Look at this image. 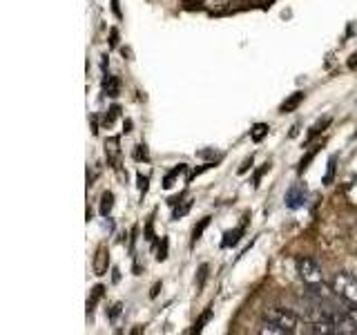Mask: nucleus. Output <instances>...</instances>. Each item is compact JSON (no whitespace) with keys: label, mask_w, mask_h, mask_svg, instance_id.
Segmentation results:
<instances>
[{"label":"nucleus","mask_w":357,"mask_h":335,"mask_svg":"<svg viewBox=\"0 0 357 335\" xmlns=\"http://www.w3.org/2000/svg\"><path fill=\"white\" fill-rule=\"evenodd\" d=\"M333 290L346 304L357 306V277L349 271H340L333 275Z\"/></svg>","instance_id":"f257e3e1"},{"label":"nucleus","mask_w":357,"mask_h":335,"mask_svg":"<svg viewBox=\"0 0 357 335\" xmlns=\"http://www.w3.org/2000/svg\"><path fill=\"white\" fill-rule=\"evenodd\" d=\"M264 320H271L275 324H279L286 333H295L297 327H299V318L295 315L290 308H284V306H271L264 311Z\"/></svg>","instance_id":"f03ea898"},{"label":"nucleus","mask_w":357,"mask_h":335,"mask_svg":"<svg viewBox=\"0 0 357 335\" xmlns=\"http://www.w3.org/2000/svg\"><path fill=\"white\" fill-rule=\"evenodd\" d=\"M107 248L105 246H98V251H96V257H94V271L96 275H105L107 271V264H109V257H107Z\"/></svg>","instance_id":"7ed1b4c3"},{"label":"nucleus","mask_w":357,"mask_h":335,"mask_svg":"<svg viewBox=\"0 0 357 335\" xmlns=\"http://www.w3.org/2000/svg\"><path fill=\"white\" fill-rule=\"evenodd\" d=\"M306 204V193L301 188H293V190H288V195H286V206L288 208H299V206H304Z\"/></svg>","instance_id":"20e7f679"},{"label":"nucleus","mask_w":357,"mask_h":335,"mask_svg":"<svg viewBox=\"0 0 357 335\" xmlns=\"http://www.w3.org/2000/svg\"><path fill=\"white\" fill-rule=\"evenodd\" d=\"M105 154H107V159L112 165H119V156H121V150H119V139H107L105 143Z\"/></svg>","instance_id":"39448f33"},{"label":"nucleus","mask_w":357,"mask_h":335,"mask_svg":"<svg viewBox=\"0 0 357 335\" xmlns=\"http://www.w3.org/2000/svg\"><path fill=\"white\" fill-rule=\"evenodd\" d=\"M304 92H295L293 96H290V98H286L284 100V103H282V107H279V112H284V114H286V112H293V110H297L299 107V103H301V100H304Z\"/></svg>","instance_id":"423d86ee"},{"label":"nucleus","mask_w":357,"mask_h":335,"mask_svg":"<svg viewBox=\"0 0 357 335\" xmlns=\"http://www.w3.org/2000/svg\"><path fill=\"white\" fill-rule=\"evenodd\" d=\"M103 92L107 96H119V78L116 76H109L107 74V78L103 81Z\"/></svg>","instance_id":"0eeeda50"},{"label":"nucleus","mask_w":357,"mask_h":335,"mask_svg":"<svg viewBox=\"0 0 357 335\" xmlns=\"http://www.w3.org/2000/svg\"><path fill=\"white\" fill-rule=\"evenodd\" d=\"M259 333H261V335H284L286 331H284L282 327H279V324H275V322H271V320H264Z\"/></svg>","instance_id":"6e6552de"},{"label":"nucleus","mask_w":357,"mask_h":335,"mask_svg":"<svg viewBox=\"0 0 357 335\" xmlns=\"http://www.w3.org/2000/svg\"><path fill=\"white\" fill-rule=\"evenodd\" d=\"M268 130H271V128H268L266 123H257V126L250 130V139H252L255 143H259V141L266 137V134H268Z\"/></svg>","instance_id":"1a4fd4ad"},{"label":"nucleus","mask_w":357,"mask_h":335,"mask_svg":"<svg viewBox=\"0 0 357 335\" xmlns=\"http://www.w3.org/2000/svg\"><path fill=\"white\" fill-rule=\"evenodd\" d=\"M328 123H331V119H324V121H317V123H315V126H312V128H310V132L306 134V143H310L312 139H315V137H317V134H319V132H324V128H326V126H328Z\"/></svg>","instance_id":"9d476101"},{"label":"nucleus","mask_w":357,"mask_h":335,"mask_svg":"<svg viewBox=\"0 0 357 335\" xmlns=\"http://www.w3.org/2000/svg\"><path fill=\"white\" fill-rule=\"evenodd\" d=\"M112 206H114V195H112V193H105V195H103V201H100V215L107 217L109 212H112Z\"/></svg>","instance_id":"9b49d317"},{"label":"nucleus","mask_w":357,"mask_h":335,"mask_svg":"<svg viewBox=\"0 0 357 335\" xmlns=\"http://www.w3.org/2000/svg\"><path fill=\"white\" fill-rule=\"evenodd\" d=\"M241 232H243V226H239L237 230L228 232V234H226V239H223V244H221L223 248H228V246H234V244H237V241H239V234H241Z\"/></svg>","instance_id":"f8f14e48"},{"label":"nucleus","mask_w":357,"mask_h":335,"mask_svg":"<svg viewBox=\"0 0 357 335\" xmlns=\"http://www.w3.org/2000/svg\"><path fill=\"white\" fill-rule=\"evenodd\" d=\"M183 170H185V165H183V163H181V165H176L174 170H172L170 174L165 177V181H163V188H172V186H174V177H178V174H181Z\"/></svg>","instance_id":"ddd939ff"},{"label":"nucleus","mask_w":357,"mask_h":335,"mask_svg":"<svg viewBox=\"0 0 357 335\" xmlns=\"http://www.w3.org/2000/svg\"><path fill=\"white\" fill-rule=\"evenodd\" d=\"M335 161H337V156H331L328 159V170H326V177H324V184L326 186H331L333 184V179H335Z\"/></svg>","instance_id":"4468645a"},{"label":"nucleus","mask_w":357,"mask_h":335,"mask_svg":"<svg viewBox=\"0 0 357 335\" xmlns=\"http://www.w3.org/2000/svg\"><path fill=\"white\" fill-rule=\"evenodd\" d=\"M212 318V308H208L206 313H204V315H201L199 320H197V324H195V329H192V333H201V331H204V327H206V322Z\"/></svg>","instance_id":"2eb2a0df"},{"label":"nucleus","mask_w":357,"mask_h":335,"mask_svg":"<svg viewBox=\"0 0 357 335\" xmlns=\"http://www.w3.org/2000/svg\"><path fill=\"white\" fill-rule=\"evenodd\" d=\"M210 223V217H206V219H201V223L195 228V232H192V244H197L199 241V237H201V232H204V228Z\"/></svg>","instance_id":"dca6fc26"},{"label":"nucleus","mask_w":357,"mask_h":335,"mask_svg":"<svg viewBox=\"0 0 357 335\" xmlns=\"http://www.w3.org/2000/svg\"><path fill=\"white\" fill-rule=\"evenodd\" d=\"M116 117H119V105L109 107V110H107V114H105V119H103V121H105V126L109 128L112 123H114V119H116Z\"/></svg>","instance_id":"f3484780"},{"label":"nucleus","mask_w":357,"mask_h":335,"mask_svg":"<svg viewBox=\"0 0 357 335\" xmlns=\"http://www.w3.org/2000/svg\"><path fill=\"white\" fill-rule=\"evenodd\" d=\"M344 313L353 320V324L357 327V306L355 304H346V302H344Z\"/></svg>","instance_id":"a211bd4d"},{"label":"nucleus","mask_w":357,"mask_h":335,"mask_svg":"<svg viewBox=\"0 0 357 335\" xmlns=\"http://www.w3.org/2000/svg\"><path fill=\"white\" fill-rule=\"evenodd\" d=\"M206 275H208V264H201V266H199V282H197V288H199V290L204 288Z\"/></svg>","instance_id":"6ab92c4d"},{"label":"nucleus","mask_w":357,"mask_h":335,"mask_svg":"<svg viewBox=\"0 0 357 335\" xmlns=\"http://www.w3.org/2000/svg\"><path fill=\"white\" fill-rule=\"evenodd\" d=\"M139 190H141V193H145V190H148V177L139 174Z\"/></svg>","instance_id":"aec40b11"},{"label":"nucleus","mask_w":357,"mask_h":335,"mask_svg":"<svg viewBox=\"0 0 357 335\" xmlns=\"http://www.w3.org/2000/svg\"><path fill=\"white\" fill-rule=\"evenodd\" d=\"M250 163H252V156H250V159H245V163L239 168V172H245V170H248V165H250Z\"/></svg>","instance_id":"412c9836"},{"label":"nucleus","mask_w":357,"mask_h":335,"mask_svg":"<svg viewBox=\"0 0 357 335\" xmlns=\"http://www.w3.org/2000/svg\"><path fill=\"white\" fill-rule=\"evenodd\" d=\"M355 65H357V52L351 56V61H349V67H355Z\"/></svg>","instance_id":"4be33fe9"},{"label":"nucleus","mask_w":357,"mask_h":335,"mask_svg":"<svg viewBox=\"0 0 357 335\" xmlns=\"http://www.w3.org/2000/svg\"><path fill=\"white\" fill-rule=\"evenodd\" d=\"M188 5H199V3H204V0H185Z\"/></svg>","instance_id":"5701e85b"}]
</instances>
